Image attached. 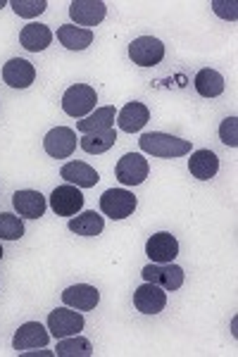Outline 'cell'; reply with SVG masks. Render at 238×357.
<instances>
[{"instance_id":"484cf974","label":"cell","mask_w":238,"mask_h":357,"mask_svg":"<svg viewBox=\"0 0 238 357\" xmlns=\"http://www.w3.org/2000/svg\"><path fill=\"white\" fill-rule=\"evenodd\" d=\"M57 357H91L93 355V345L89 338L84 336H67L57 341Z\"/></svg>"},{"instance_id":"f546056e","label":"cell","mask_w":238,"mask_h":357,"mask_svg":"<svg viewBox=\"0 0 238 357\" xmlns=\"http://www.w3.org/2000/svg\"><path fill=\"white\" fill-rule=\"evenodd\" d=\"M0 260H3V245H0Z\"/></svg>"},{"instance_id":"7c38bea8","label":"cell","mask_w":238,"mask_h":357,"mask_svg":"<svg viewBox=\"0 0 238 357\" xmlns=\"http://www.w3.org/2000/svg\"><path fill=\"white\" fill-rule=\"evenodd\" d=\"M146 255L150 257V262H158V264L174 262V257L179 255V241L170 231L153 234L146 243Z\"/></svg>"},{"instance_id":"8992f818","label":"cell","mask_w":238,"mask_h":357,"mask_svg":"<svg viewBox=\"0 0 238 357\" xmlns=\"http://www.w3.org/2000/svg\"><path fill=\"white\" fill-rule=\"evenodd\" d=\"M129 57L138 67H155L165 57V43L155 36H141L129 43Z\"/></svg>"},{"instance_id":"44dd1931","label":"cell","mask_w":238,"mask_h":357,"mask_svg":"<svg viewBox=\"0 0 238 357\" xmlns=\"http://www.w3.org/2000/svg\"><path fill=\"white\" fill-rule=\"evenodd\" d=\"M114 119H117V110L112 105L107 107H98L93 110L89 117H84L81 122H77V129L81 134H93V131H107V129H114Z\"/></svg>"},{"instance_id":"5b68a950","label":"cell","mask_w":238,"mask_h":357,"mask_svg":"<svg viewBox=\"0 0 238 357\" xmlns=\"http://www.w3.org/2000/svg\"><path fill=\"white\" fill-rule=\"evenodd\" d=\"M150 165L141 153H126L114 167V174L121 186H138L148 178Z\"/></svg>"},{"instance_id":"2e32d148","label":"cell","mask_w":238,"mask_h":357,"mask_svg":"<svg viewBox=\"0 0 238 357\" xmlns=\"http://www.w3.org/2000/svg\"><path fill=\"white\" fill-rule=\"evenodd\" d=\"M148 119H150V110L138 100L126 102V105L117 112V126L121 131H126V134L141 131L143 126L148 124Z\"/></svg>"},{"instance_id":"ffe728a7","label":"cell","mask_w":238,"mask_h":357,"mask_svg":"<svg viewBox=\"0 0 238 357\" xmlns=\"http://www.w3.org/2000/svg\"><path fill=\"white\" fill-rule=\"evenodd\" d=\"M188 172L200 181H210L217 176L219 172V158L212 151H195L191 153L188 160Z\"/></svg>"},{"instance_id":"7a4b0ae2","label":"cell","mask_w":238,"mask_h":357,"mask_svg":"<svg viewBox=\"0 0 238 357\" xmlns=\"http://www.w3.org/2000/svg\"><path fill=\"white\" fill-rule=\"evenodd\" d=\"M96 102H98V93L93 86L74 84V86H69L65 91V96H62V110H65L69 117L84 119L96 110Z\"/></svg>"},{"instance_id":"e0dca14e","label":"cell","mask_w":238,"mask_h":357,"mask_svg":"<svg viewBox=\"0 0 238 357\" xmlns=\"http://www.w3.org/2000/svg\"><path fill=\"white\" fill-rule=\"evenodd\" d=\"M13 205L17 215L24 220H38L45 212V198L40 191H17L13 195Z\"/></svg>"},{"instance_id":"f1b7e54d","label":"cell","mask_w":238,"mask_h":357,"mask_svg":"<svg viewBox=\"0 0 238 357\" xmlns=\"http://www.w3.org/2000/svg\"><path fill=\"white\" fill-rule=\"evenodd\" d=\"M219 138L226 146L236 148L238 146V119L236 117H226L222 126H219Z\"/></svg>"},{"instance_id":"4316f807","label":"cell","mask_w":238,"mask_h":357,"mask_svg":"<svg viewBox=\"0 0 238 357\" xmlns=\"http://www.w3.org/2000/svg\"><path fill=\"white\" fill-rule=\"evenodd\" d=\"M24 236V224L20 215L0 212V241H17Z\"/></svg>"},{"instance_id":"d6986e66","label":"cell","mask_w":238,"mask_h":357,"mask_svg":"<svg viewBox=\"0 0 238 357\" xmlns=\"http://www.w3.org/2000/svg\"><path fill=\"white\" fill-rule=\"evenodd\" d=\"M50 41H53V31L45 24H38V22L27 24L20 33V43L24 45L29 53H40V50L48 48Z\"/></svg>"},{"instance_id":"9a60e30c","label":"cell","mask_w":238,"mask_h":357,"mask_svg":"<svg viewBox=\"0 0 238 357\" xmlns=\"http://www.w3.org/2000/svg\"><path fill=\"white\" fill-rule=\"evenodd\" d=\"M62 303L72 310H79V312H89V310H93L101 303V293H98L96 286L77 284V286H69V289L62 293Z\"/></svg>"},{"instance_id":"4fadbf2b","label":"cell","mask_w":238,"mask_h":357,"mask_svg":"<svg viewBox=\"0 0 238 357\" xmlns=\"http://www.w3.org/2000/svg\"><path fill=\"white\" fill-rule=\"evenodd\" d=\"M133 305L143 314H158L167 305V291L146 281V284L138 286L136 293H133Z\"/></svg>"},{"instance_id":"6da1fadb","label":"cell","mask_w":238,"mask_h":357,"mask_svg":"<svg viewBox=\"0 0 238 357\" xmlns=\"http://www.w3.org/2000/svg\"><path fill=\"white\" fill-rule=\"evenodd\" d=\"M143 153L153 155V158H181V155L191 153V141L177 138L172 134H162V131H153V134H143L138 141Z\"/></svg>"},{"instance_id":"30bf717a","label":"cell","mask_w":238,"mask_h":357,"mask_svg":"<svg viewBox=\"0 0 238 357\" xmlns=\"http://www.w3.org/2000/svg\"><path fill=\"white\" fill-rule=\"evenodd\" d=\"M50 341V333L40 321H27L17 329L15 338H13V348L17 353H27V350L34 348H45Z\"/></svg>"},{"instance_id":"3957f363","label":"cell","mask_w":238,"mask_h":357,"mask_svg":"<svg viewBox=\"0 0 238 357\" xmlns=\"http://www.w3.org/2000/svg\"><path fill=\"white\" fill-rule=\"evenodd\" d=\"M101 210L110 220H126L136 210V195L126 188H110L101 195Z\"/></svg>"},{"instance_id":"ac0fdd59","label":"cell","mask_w":238,"mask_h":357,"mask_svg":"<svg viewBox=\"0 0 238 357\" xmlns=\"http://www.w3.org/2000/svg\"><path fill=\"white\" fill-rule=\"evenodd\" d=\"M60 176L65 178L67 183H72V186H77V188H91V186H96L98 181H101V176H98V172L93 169L91 165H86V162H67V165H62V169H60Z\"/></svg>"},{"instance_id":"52a82bcc","label":"cell","mask_w":238,"mask_h":357,"mask_svg":"<svg viewBox=\"0 0 238 357\" xmlns=\"http://www.w3.org/2000/svg\"><path fill=\"white\" fill-rule=\"evenodd\" d=\"M141 274L146 281L160 286V289H165V291H177L184 286V269L177 267L174 262H167V264L150 262L148 267H143Z\"/></svg>"},{"instance_id":"ba28073f","label":"cell","mask_w":238,"mask_h":357,"mask_svg":"<svg viewBox=\"0 0 238 357\" xmlns=\"http://www.w3.org/2000/svg\"><path fill=\"white\" fill-rule=\"evenodd\" d=\"M77 131L69 129V126H55L50 129L43 138V148L50 158L55 160H67L69 155L77 151Z\"/></svg>"},{"instance_id":"603a6c76","label":"cell","mask_w":238,"mask_h":357,"mask_svg":"<svg viewBox=\"0 0 238 357\" xmlns=\"http://www.w3.org/2000/svg\"><path fill=\"white\" fill-rule=\"evenodd\" d=\"M117 143V131L107 129V131H93V134H84L79 138V146L84 148L89 155H101L107 153L110 148Z\"/></svg>"},{"instance_id":"83f0119b","label":"cell","mask_w":238,"mask_h":357,"mask_svg":"<svg viewBox=\"0 0 238 357\" xmlns=\"http://www.w3.org/2000/svg\"><path fill=\"white\" fill-rule=\"evenodd\" d=\"M13 10L20 17H38L40 13H45V8H48V3L45 0H13Z\"/></svg>"},{"instance_id":"9c48e42d","label":"cell","mask_w":238,"mask_h":357,"mask_svg":"<svg viewBox=\"0 0 238 357\" xmlns=\"http://www.w3.org/2000/svg\"><path fill=\"white\" fill-rule=\"evenodd\" d=\"M50 207H53L57 217H77L81 207H84V193L72 183L57 186L50 195Z\"/></svg>"},{"instance_id":"cb8c5ba5","label":"cell","mask_w":238,"mask_h":357,"mask_svg":"<svg viewBox=\"0 0 238 357\" xmlns=\"http://www.w3.org/2000/svg\"><path fill=\"white\" fill-rule=\"evenodd\" d=\"M103 227H105V222H103V217L98 212H81V215L69 220V231H74L77 236H86V238L98 236L103 231Z\"/></svg>"},{"instance_id":"277c9868","label":"cell","mask_w":238,"mask_h":357,"mask_svg":"<svg viewBox=\"0 0 238 357\" xmlns=\"http://www.w3.org/2000/svg\"><path fill=\"white\" fill-rule=\"evenodd\" d=\"M81 329H84V317H81L79 310H72L65 305V307H57L48 314V331L57 341L67 336H77Z\"/></svg>"},{"instance_id":"d4e9b609","label":"cell","mask_w":238,"mask_h":357,"mask_svg":"<svg viewBox=\"0 0 238 357\" xmlns=\"http://www.w3.org/2000/svg\"><path fill=\"white\" fill-rule=\"evenodd\" d=\"M195 91L202 98H217L224 93V77L214 69H200L195 74Z\"/></svg>"},{"instance_id":"5bb4252c","label":"cell","mask_w":238,"mask_h":357,"mask_svg":"<svg viewBox=\"0 0 238 357\" xmlns=\"http://www.w3.org/2000/svg\"><path fill=\"white\" fill-rule=\"evenodd\" d=\"M36 79V69L24 57H13L8 65H3V82L10 89H29Z\"/></svg>"},{"instance_id":"8fae6325","label":"cell","mask_w":238,"mask_h":357,"mask_svg":"<svg viewBox=\"0 0 238 357\" xmlns=\"http://www.w3.org/2000/svg\"><path fill=\"white\" fill-rule=\"evenodd\" d=\"M69 15L77 24L84 29V26H96L105 20L107 15V5L103 0H74L69 5Z\"/></svg>"},{"instance_id":"7402d4cb","label":"cell","mask_w":238,"mask_h":357,"mask_svg":"<svg viewBox=\"0 0 238 357\" xmlns=\"http://www.w3.org/2000/svg\"><path fill=\"white\" fill-rule=\"evenodd\" d=\"M57 38L67 50H86L93 43V31L77 24H62L57 29Z\"/></svg>"}]
</instances>
